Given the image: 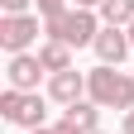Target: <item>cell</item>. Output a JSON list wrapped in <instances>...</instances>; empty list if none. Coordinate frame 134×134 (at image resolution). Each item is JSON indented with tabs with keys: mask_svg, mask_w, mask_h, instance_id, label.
Returning <instances> with one entry per match:
<instances>
[{
	"mask_svg": "<svg viewBox=\"0 0 134 134\" xmlns=\"http://www.w3.org/2000/svg\"><path fill=\"white\" fill-rule=\"evenodd\" d=\"M86 100L129 115L134 110V77L120 72V67H96V72H86Z\"/></svg>",
	"mask_w": 134,
	"mask_h": 134,
	"instance_id": "1",
	"label": "cell"
},
{
	"mask_svg": "<svg viewBox=\"0 0 134 134\" xmlns=\"http://www.w3.org/2000/svg\"><path fill=\"white\" fill-rule=\"evenodd\" d=\"M43 34H48L53 43L86 48V43L100 38V19H96L91 10H62V14H53V19H43Z\"/></svg>",
	"mask_w": 134,
	"mask_h": 134,
	"instance_id": "2",
	"label": "cell"
},
{
	"mask_svg": "<svg viewBox=\"0 0 134 134\" xmlns=\"http://www.w3.org/2000/svg\"><path fill=\"white\" fill-rule=\"evenodd\" d=\"M0 115L19 129H43V96L38 91H5L0 96Z\"/></svg>",
	"mask_w": 134,
	"mask_h": 134,
	"instance_id": "3",
	"label": "cell"
},
{
	"mask_svg": "<svg viewBox=\"0 0 134 134\" xmlns=\"http://www.w3.org/2000/svg\"><path fill=\"white\" fill-rule=\"evenodd\" d=\"M34 38H38V14H5V19H0V48H5L10 58L29 53Z\"/></svg>",
	"mask_w": 134,
	"mask_h": 134,
	"instance_id": "4",
	"label": "cell"
},
{
	"mask_svg": "<svg viewBox=\"0 0 134 134\" xmlns=\"http://www.w3.org/2000/svg\"><path fill=\"white\" fill-rule=\"evenodd\" d=\"M96 48V58H100V67H120L125 58H129V29H100V38L91 43Z\"/></svg>",
	"mask_w": 134,
	"mask_h": 134,
	"instance_id": "5",
	"label": "cell"
},
{
	"mask_svg": "<svg viewBox=\"0 0 134 134\" xmlns=\"http://www.w3.org/2000/svg\"><path fill=\"white\" fill-rule=\"evenodd\" d=\"M38 77H43L38 53H19V58H10V91H38Z\"/></svg>",
	"mask_w": 134,
	"mask_h": 134,
	"instance_id": "6",
	"label": "cell"
},
{
	"mask_svg": "<svg viewBox=\"0 0 134 134\" xmlns=\"http://www.w3.org/2000/svg\"><path fill=\"white\" fill-rule=\"evenodd\" d=\"M96 100H77V105H67V115L58 120L53 134H96Z\"/></svg>",
	"mask_w": 134,
	"mask_h": 134,
	"instance_id": "7",
	"label": "cell"
},
{
	"mask_svg": "<svg viewBox=\"0 0 134 134\" xmlns=\"http://www.w3.org/2000/svg\"><path fill=\"white\" fill-rule=\"evenodd\" d=\"M48 96H53L58 105H77V100L86 96V77H81L77 67H72V72H58V77H48Z\"/></svg>",
	"mask_w": 134,
	"mask_h": 134,
	"instance_id": "8",
	"label": "cell"
},
{
	"mask_svg": "<svg viewBox=\"0 0 134 134\" xmlns=\"http://www.w3.org/2000/svg\"><path fill=\"white\" fill-rule=\"evenodd\" d=\"M38 62H43V72H48V77H58V72H72V48L48 38V43L38 48Z\"/></svg>",
	"mask_w": 134,
	"mask_h": 134,
	"instance_id": "9",
	"label": "cell"
},
{
	"mask_svg": "<svg viewBox=\"0 0 134 134\" xmlns=\"http://www.w3.org/2000/svg\"><path fill=\"white\" fill-rule=\"evenodd\" d=\"M100 19H105V29H129L134 24V0H105Z\"/></svg>",
	"mask_w": 134,
	"mask_h": 134,
	"instance_id": "10",
	"label": "cell"
},
{
	"mask_svg": "<svg viewBox=\"0 0 134 134\" xmlns=\"http://www.w3.org/2000/svg\"><path fill=\"white\" fill-rule=\"evenodd\" d=\"M34 5H38V14H43V19H53V14H62V10H67L62 0H34Z\"/></svg>",
	"mask_w": 134,
	"mask_h": 134,
	"instance_id": "11",
	"label": "cell"
},
{
	"mask_svg": "<svg viewBox=\"0 0 134 134\" xmlns=\"http://www.w3.org/2000/svg\"><path fill=\"white\" fill-rule=\"evenodd\" d=\"M29 5H34V0H0L5 14H29Z\"/></svg>",
	"mask_w": 134,
	"mask_h": 134,
	"instance_id": "12",
	"label": "cell"
},
{
	"mask_svg": "<svg viewBox=\"0 0 134 134\" xmlns=\"http://www.w3.org/2000/svg\"><path fill=\"white\" fill-rule=\"evenodd\" d=\"M91 5H105V0H77V10H91Z\"/></svg>",
	"mask_w": 134,
	"mask_h": 134,
	"instance_id": "13",
	"label": "cell"
},
{
	"mask_svg": "<svg viewBox=\"0 0 134 134\" xmlns=\"http://www.w3.org/2000/svg\"><path fill=\"white\" fill-rule=\"evenodd\" d=\"M125 134H134V110H129V115H125Z\"/></svg>",
	"mask_w": 134,
	"mask_h": 134,
	"instance_id": "14",
	"label": "cell"
},
{
	"mask_svg": "<svg viewBox=\"0 0 134 134\" xmlns=\"http://www.w3.org/2000/svg\"><path fill=\"white\" fill-rule=\"evenodd\" d=\"M29 134H53V129H29Z\"/></svg>",
	"mask_w": 134,
	"mask_h": 134,
	"instance_id": "15",
	"label": "cell"
},
{
	"mask_svg": "<svg viewBox=\"0 0 134 134\" xmlns=\"http://www.w3.org/2000/svg\"><path fill=\"white\" fill-rule=\"evenodd\" d=\"M129 43H134V24H129Z\"/></svg>",
	"mask_w": 134,
	"mask_h": 134,
	"instance_id": "16",
	"label": "cell"
},
{
	"mask_svg": "<svg viewBox=\"0 0 134 134\" xmlns=\"http://www.w3.org/2000/svg\"><path fill=\"white\" fill-rule=\"evenodd\" d=\"M96 134H100V129H96Z\"/></svg>",
	"mask_w": 134,
	"mask_h": 134,
	"instance_id": "17",
	"label": "cell"
}]
</instances>
